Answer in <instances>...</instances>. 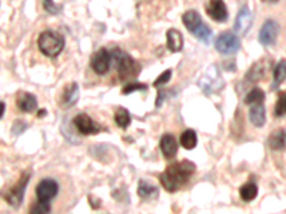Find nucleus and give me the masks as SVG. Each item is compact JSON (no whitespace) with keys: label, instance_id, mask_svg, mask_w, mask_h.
Segmentation results:
<instances>
[{"label":"nucleus","instance_id":"1","mask_svg":"<svg viewBox=\"0 0 286 214\" xmlns=\"http://www.w3.org/2000/svg\"><path fill=\"white\" fill-rule=\"evenodd\" d=\"M195 164L192 161H189V160H183V161H179V163L170 164L159 177L162 186L170 193L178 192L182 186H185L188 183L190 176L195 173Z\"/></svg>","mask_w":286,"mask_h":214},{"label":"nucleus","instance_id":"2","mask_svg":"<svg viewBox=\"0 0 286 214\" xmlns=\"http://www.w3.org/2000/svg\"><path fill=\"white\" fill-rule=\"evenodd\" d=\"M111 56H112L113 64L116 66L120 80H127V79L135 77L139 73V66L127 53L119 50V49H115L111 53Z\"/></svg>","mask_w":286,"mask_h":214},{"label":"nucleus","instance_id":"3","mask_svg":"<svg viewBox=\"0 0 286 214\" xmlns=\"http://www.w3.org/2000/svg\"><path fill=\"white\" fill-rule=\"evenodd\" d=\"M64 47V39L63 36L55 32H43L39 37V49L43 55L48 57H56L62 53Z\"/></svg>","mask_w":286,"mask_h":214},{"label":"nucleus","instance_id":"4","mask_svg":"<svg viewBox=\"0 0 286 214\" xmlns=\"http://www.w3.org/2000/svg\"><path fill=\"white\" fill-rule=\"evenodd\" d=\"M199 87L203 90L205 94H212V93H216L219 90L222 89L225 86V82L221 77V73H219V69L216 66H212L208 73L197 82Z\"/></svg>","mask_w":286,"mask_h":214},{"label":"nucleus","instance_id":"5","mask_svg":"<svg viewBox=\"0 0 286 214\" xmlns=\"http://www.w3.org/2000/svg\"><path fill=\"white\" fill-rule=\"evenodd\" d=\"M215 47L221 55H235L240 49V42L237 35H235L233 32H225L217 36Z\"/></svg>","mask_w":286,"mask_h":214},{"label":"nucleus","instance_id":"6","mask_svg":"<svg viewBox=\"0 0 286 214\" xmlns=\"http://www.w3.org/2000/svg\"><path fill=\"white\" fill-rule=\"evenodd\" d=\"M29 180H30V174H29L28 172L23 173L20 180L17 181V184L14 187H12V188L5 194V199H6V201L12 207H19L21 204L23 197H25V190H26Z\"/></svg>","mask_w":286,"mask_h":214},{"label":"nucleus","instance_id":"7","mask_svg":"<svg viewBox=\"0 0 286 214\" xmlns=\"http://www.w3.org/2000/svg\"><path fill=\"white\" fill-rule=\"evenodd\" d=\"M111 63H112V56L107 49H100L98 50L93 57H92V69L98 75H106L111 69Z\"/></svg>","mask_w":286,"mask_h":214},{"label":"nucleus","instance_id":"8","mask_svg":"<svg viewBox=\"0 0 286 214\" xmlns=\"http://www.w3.org/2000/svg\"><path fill=\"white\" fill-rule=\"evenodd\" d=\"M279 35V25L272 19L266 20L259 32V42L263 46H273Z\"/></svg>","mask_w":286,"mask_h":214},{"label":"nucleus","instance_id":"9","mask_svg":"<svg viewBox=\"0 0 286 214\" xmlns=\"http://www.w3.org/2000/svg\"><path fill=\"white\" fill-rule=\"evenodd\" d=\"M59 192V186L53 179L42 180L36 187V196L40 201H50L56 197Z\"/></svg>","mask_w":286,"mask_h":214},{"label":"nucleus","instance_id":"10","mask_svg":"<svg viewBox=\"0 0 286 214\" xmlns=\"http://www.w3.org/2000/svg\"><path fill=\"white\" fill-rule=\"evenodd\" d=\"M73 123L76 126L77 131L80 134H84V136H89V134H98L100 127H99L93 120H92L87 114H77Z\"/></svg>","mask_w":286,"mask_h":214},{"label":"nucleus","instance_id":"11","mask_svg":"<svg viewBox=\"0 0 286 214\" xmlns=\"http://www.w3.org/2000/svg\"><path fill=\"white\" fill-rule=\"evenodd\" d=\"M251 26H252L251 10H249L246 6H244L240 10H239V13H237L233 29H235V32H236L237 35L245 36L248 32H249Z\"/></svg>","mask_w":286,"mask_h":214},{"label":"nucleus","instance_id":"12","mask_svg":"<svg viewBox=\"0 0 286 214\" xmlns=\"http://www.w3.org/2000/svg\"><path fill=\"white\" fill-rule=\"evenodd\" d=\"M206 12L210 19H213L215 21L222 23L228 20V9L224 0H209V6L206 9Z\"/></svg>","mask_w":286,"mask_h":214},{"label":"nucleus","instance_id":"13","mask_svg":"<svg viewBox=\"0 0 286 214\" xmlns=\"http://www.w3.org/2000/svg\"><path fill=\"white\" fill-rule=\"evenodd\" d=\"M268 69H269V62H268V59L259 60V62L255 63L251 69H249V72L246 73V80H248L249 83H256L259 80L265 79Z\"/></svg>","mask_w":286,"mask_h":214},{"label":"nucleus","instance_id":"14","mask_svg":"<svg viewBox=\"0 0 286 214\" xmlns=\"http://www.w3.org/2000/svg\"><path fill=\"white\" fill-rule=\"evenodd\" d=\"M16 104L25 113H32V111H35L37 109V100H36V97L33 94H30V93H25V91H21V93L17 94Z\"/></svg>","mask_w":286,"mask_h":214},{"label":"nucleus","instance_id":"15","mask_svg":"<svg viewBox=\"0 0 286 214\" xmlns=\"http://www.w3.org/2000/svg\"><path fill=\"white\" fill-rule=\"evenodd\" d=\"M249 120L255 127H263L266 122V111L263 103L251 104L249 110Z\"/></svg>","mask_w":286,"mask_h":214},{"label":"nucleus","instance_id":"16","mask_svg":"<svg viewBox=\"0 0 286 214\" xmlns=\"http://www.w3.org/2000/svg\"><path fill=\"white\" fill-rule=\"evenodd\" d=\"M182 20H183L185 28L188 29L192 35H195L196 30H197V29L201 28V26L203 25L202 17H201V14L197 13L196 10H188L186 13L183 14Z\"/></svg>","mask_w":286,"mask_h":214},{"label":"nucleus","instance_id":"17","mask_svg":"<svg viewBox=\"0 0 286 214\" xmlns=\"http://www.w3.org/2000/svg\"><path fill=\"white\" fill-rule=\"evenodd\" d=\"M161 150L165 156V159H173L178 153V141L172 134H165L161 138Z\"/></svg>","mask_w":286,"mask_h":214},{"label":"nucleus","instance_id":"18","mask_svg":"<svg viewBox=\"0 0 286 214\" xmlns=\"http://www.w3.org/2000/svg\"><path fill=\"white\" fill-rule=\"evenodd\" d=\"M77 99H79V86H77V83L68 84L63 90L62 106L72 107L77 103Z\"/></svg>","mask_w":286,"mask_h":214},{"label":"nucleus","instance_id":"19","mask_svg":"<svg viewBox=\"0 0 286 214\" xmlns=\"http://www.w3.org/2000/svg\"><path fill=\"white\" fill-rule=\"evenodd\" d=\"M268 146L272 150H283L286 147V130L285 129H278L271 133V136L268 138Z\"/></svg>","mask_w":286,"mask_h":214},{"label":"nucleus","instance_id":"20","mask_svg":"<svg viewBox=\"0 0 286 214\" xmlns=\"http://www.w3.org/2000/svg\"><path fill=\"white\" fill-rule=\"evenodd\" d=\"M168 47L170 52H181L182 47H183V36H182L181 32H178L176 29H170L168 30Z\"/></svg>","mask_w":286,"mask_h":214},{"label":"nucleus","instance_id":"21","mask_svg":"<svg viewBox=\"0 0 286 214\" xmlns=\"http://www.w3.org/2000/svg\"><path fill=\"white\" fill-rule=\"evenodd\" d=\"M286 80V60H280L273 70V89H276L279 84Z\"/></svg>","mask_w":286,"mask_h":214},{"label":"nucleus","instance_id":"22","mask_svg":"<svg viewBox=\"0 0 286 214\" xmlns=\"http://www.w3.org/2000/svg\"><path fill=\"white\" fill-rule=\"evenodd\" d=\"M239 194H240V199L244 201L255 200L256 196H258V186L255 183H246L240 187Z\"/></svg>","mask_w":286,"mask_h":214},{"label":"nucleus","instance_id":"23","mask_svg":"<svg viewBox=\"0 0 286 214\" xmlns=\"http://www.w3.org/2000/svg\"><path fill=\"white\" fill-rule=\"evenodd\" d=\"M138 194L140 199H152L158 194V187L149 184L145 180H140L139 187H138Z\"/></svg>","mask_w":286,"mask_h":214},{"label":"nucleus","instance_id":"24","mask_svg":"<svg viewBox=\"0 0 286 214\" xmlns=\"http://www.w3.org/2000/svg\"><path fill=\"white\" fill-rule=\"evenodd\" d=\"M181 145L186 149V150H192L195 149L197 145V136L193 130H185L181 136Z\"/></svg>","mask_w":286,"mask_h":214},{"label":"nucleus","instance_id":"25","mask_svg":"<svg viewBox=\"0 0 286 214\" xmlns=\"http://www.w3.org/2000/svg\"><path fill=\"white\" fill-rule=\"evenodd\" d=\"M263 100H265V93H263V90L259 89V87H255V89H252L249 93H248V96L245 99V103L246 104H256V103H263Z\"/></svg>","mask_w":286,"mask_h":214},{"label":"nucleus","instance_id":"26","mask_svg":"<svg viewBox=\"0 0 286 214\" xmlns=\"http://www.w3.org/2000/svg\"><path fill=\"white\" fill-rule=\"evenodd\" d=\"M115 122H116V125L120 129H127L129 125H130V114H129V111L123 109V107L118 109L116 114H115Z\"/></svg>","mask_w":286,"mask_h":214},{"label":"nucleus","instance_id":"27","mask_svg":"<svg viewBox=\"0 0 286 214\" xmlns=\"http://www.w3.org/2000/svg\"><path fill=\"white\" fill-rule=\"evenodd\" d=\"M275 116L276 117H283L286 116V90L280 91L278 96V102L275 106Z\"/></svg>","mask_w":286,"mask_h":214},{"label":"nucleus","instance_id":"28","mask_svg":"<svg viewBox=\"0 0 286 214\" xmlns=\"http://www.w3.org/2000/svg\"><path fill=\"white\" fill-rule=\"evenodd\" d=\"M50 211V204L49 201H37L36 204L32 206L30 213H49Z\"/></svg>","mask_w":286,"mask_h":214},{"label":"nucleus","instance_id":"29","mask_svg":"<svg viewBox=\"0 0 286 214\" xmlns=\"http://www.w3.org/2000/svg\"><path fill=\"white\" fill-rule=\"evenodd\" d=\"M43 7H45V10L50 14L60 13V10H62V7L57 6L53 0H43Z\"/></svg>","mask_w":286,"mask_h":214},{"label":"nucleus","instance_id":"30","mask_svg":"<svg viewBox=\"0 0 286 214\" xmlns=\"http://www.w3.org/2000/svg\"><path fill=\"white\" fill-rule=\"evenodd\" d=\"M170 77H172V70H166V72H163L161 76L158 77L156 80H155L153 86L155 87H159V86H163V84H166L170 80Z\"/></svg>","mask_w":286,"mask_h":214},{"label":"nucleus","instance_id":"31","mask_svg":"<svg viewBox=\"0 0 286 214\" xmlns=\"http://www.w3.org/2000/svg\"><path fill=\"white\" fill-rule=\"evenodd\" d=\"M138 90H146V84H140V83H133V84H127L123 87L122 93L123 94H130L133 91H138Z\"/></svg>","mask_w":286,"mask_h":214},{"label":"nucleus","instance_id":"32","mask_svg":"<svg viewBox=\"0 0 286 214\" xmlns=\"http://www.w3.org/2000/svg\"><path fill=\"white\" fill-rule=\"evenodd\" d=\"M5 110H6V106L3 102H0V118L3 117V114H5Z\"/></svg>","mask_w":286,"mask_h":214},{"label":"nucleus","instance_id":"33","mask_svg":"<svg viewBox=\"0 0 286 214\" xmlns=\"http://www.w3.org/2000/svg\"><path fill=\"white\" fill-rule=\"evenodd\" d=\"M37 116H39V117H43V116H46V110H45V109H42V111H39V113H37Z\"/></svg>","mask_w":286,"mask_h":214},{"label":"nucleus","instance_id":"34","mask_svg":"<svg viewBox=\"0 0 286 214\" xmlns=\"http://www.w3.org/2000/svg\"><path fill=\"white\" fill-rule=\"evenodd\" d=\"M263 2H269V3H273V2H278V0H263Z\"/></svg>","mask_w":286,"mask_h":214}]
</instances>
